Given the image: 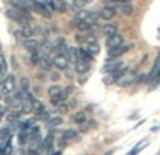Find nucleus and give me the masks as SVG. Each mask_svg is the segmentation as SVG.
Masks as SVG:
<instances>
[{"mask_svg": "<svg viewBox=\"0 0 160 155\" xmlns=\"http://www.w3.org/2000/svg\"><path fill=\"white\" fill-rule=\"evenodd\" d=\"M78 136V133H76L75 130H66L63 133V140H70V138H75V137Z\"/></svg>", "mask_w": 160, "mask_h": 155, "instance_id": "obj_30", "label": "nucleus"}, {"mask_svg": "<svg viewBox=\"0 0 160 155\" xmlns=\"http://www.w3.org/2000/svg\"><path fill=\"white\" fill-rule=\"evenodd\" d=\"M28 88H30V82H28L27 78H22L21 79V89L22 90H28Z\"/></svg>", "mask_w": 160, "mask_h": 155, "instance_id": "obj_36", "label": "nucleus"}, {"mask_svg": "<svg viewBox=\"0 0 160 155\" xmlns=\"http://www.w3.org/2000/svg\"><path fill=\"white\" fill-rule=\"evenodd\" d=\"M98 14L93 13V11H87V10H80L78 14H76V21H86L88 24H96L97 20H98Z\"/></svg>", "mask_w": 160, "mask_h": 155, "instance_id": "obj_2", "label": "nucleus"}, {"mask_svg": "<svg viewBox=\"0 0 160 155\" xmlns=\"http://www.w3.org/2000/svg\"><path fill=\"white\" fill-rule=\"evenodd\" d=\"M68 58V61H70V62H73V64H76V62L79 61V50L78 48H75V47H69L68 48V52H66V55H65Z\"/></svg>", "mask_w": 160, "mask_h": 155, "instance_id": "obj_14", "label": "nucleus"}, {"mask_svg": "<svg viewBox=\"0 0 160 155\" xmlns=\"http://www.w3.org/2000/svg\"><path fill=\"white\" fill-rule=\"evenodd\" d=\"M128 50H129V47H128L127 44H121L114 48H108V56H110V58H119V56L124 55Z\"/></svg>", "mask_w": 160, "mask_h": 155, "instance_id": "obj_8", "label": "nucleus"}, {"mask_svg": "<svg viewBox=\"0 0 160 155\" xmlns=\"http://www.w3.org/2000/svg\"><path fill=\"white\" fill-rule=\"evenodd\" d=\"M14 89H16V79H14L13 75H8L4 80H3L2 93L10 94V93H13V92H14Z\"/></svg>", "mask_w": 160, "mask_h": 155, "instance_id": "obj_5", "label": "nucleus"}, {"mask_svg": "<svg viewBox=\"0 0 160 155\" xmlns=\"http://www.w3.org/2000/svg\"><path fill=\"white\" fill-rule=\"evenodd\" d=\"M86 120H87V117H86V113H83V111H79L73 116V121L78 123V124H83V123H86Z\"/></svg>", "mask_w": 160, "mask_h": 155, "instance_id": "obj_27", "label": "nucleus"}, {"mask_svg": "<svg viewBox=\"0 0 160 155\" xmlns=\"http://www.w3.org/2000/svg\"><path fill=\"white\" fill-rule=\"evenodd\" d=\"M37 119H39V120H48V119H49V113H48V111L44 109L42 111L37 113Z\"/></svg>", "mask_w": 160, "mask_h": 155, "instance_id": "obj_31", "label": "nucleus"}, {"mask_svg": "<svg viewBox=\"0 0 160 155\" xmlns=\"http://www.w3.org/2000/svg\"><path fill=\"white\" fill-rule=\"evenodd\" d=\"M160 69V54L158 56H156V61H155V65H153L152 71H150V75H149V80H153L156 79V76H158V72Z\"/></svg>", "mask_w": 160, "mask_h": 155, "instance_id": "obj_17", "label": "nucleus"}, {"mask_svg": "<svg viewBox=\"0 0 160 155\" xmlns=\"http://www.w3.org/2000/svg\"><path fill=\"white\" fill-rule=\"evenodd\" d=\"M32 8L35 11H38L41 16H44L45 19H51V17H52L51 8L48 7V6H45L44 3H41L39 0H34V2H32Z\"/></svg>", "mask_w": 160, "mask_h": 155, "instance_id": "obj_4", "label": "nucleus"}, {"mask_svg": "<svg viewBox=\"0 0 160 155\" xmlns=\"http://www.w3.org/2000/svg\"><path fill=\"white\" fill-rule=\"evenodd\" d=\"M135 80H136L135 72L129 71V72H124V73H122V75L118 78L117 83H118L119 86H122V88H125V86H131L133 82H135Z\"/></svg>", "mask_w": 160, "mask_h": 155, "instance_id": "obj_3", "label": "nucleus"}, {"mask_svg": "<svg viewBox=\"0 0 160 155\" xmlns=\"http://www.w3.org/2000/svg\"><path fill=\"white\" fill-rule=\"evenodd\" d=\"M53 144V136H48L47 138L42 141V148H45V150H49L51 147H52Z\"/></svg>", "mask_w": 160, "mask_h": 155, "instance_id": "obj_28", "label": "nucleus"}, {"mask_svg": "<svg viewBox=\"0 0 160 155\" xmlns=\"http://www.w3.org/2000/svg\"><path fill=\"white\" fill-rule=\"evenodd\" d=\"M62 123H63V119H62V117H53V119L48 120V127H49V128L59 127Z\"/></svg>", "mask_w": 160, "mask_h": 155, "instance_id": "obj_23", "label": "nucleus"}, {"mask_svg": "<svg viewBox=\"0 0 160 155\" xmlns=\"http://www.w3.org/2000/svg\"><path fill=\"white\" fill-rule=\"evenodd\" d=\"M35 28H32L31 25H25V27L21 28V31H20V34H21L22 38H31V37L35 34Z\"/></svg>", "mask_w": 160, "mask_h": 155, "instance_id": "obj_18", "label": "nucleus"}, {"mask_svg": "<svg viewBox=\"0 0 160 155\" xmlns=\"http://www.w3.org/2000/svg\"><path fill=\"white\" fill-rule=\"evenodd\" d=\"M0 50H2V47H0Z\"/></svg>", "mask_w": 160, "mask_h": 155, "instance_id": "obj_41", "label": "nucleus"}, {"mask_svg": "<svg viewBox=\"0 0 160 155\" xmlns=\"http://www.w3.org/2000/svg\"><path fill=\"white\" fill-rule=\"evenodd\" d=\"M102 31H104V34L107 37H111V35L118 33V27H117L115 24H105V27L102 28Z\"/></svg>", "mask_w": 160, "mask_h": 155, "instance_id": "obj_19", "label": "nucleus"}, {"mask_svg": "<svg viewBox=\"0 0 160 155\" xmlns=\"http://www.w3.org/2000/svg\"><path fill=\"white\" fill-rule=\"evenodd\" d=\"M111 2H117V3H129L131 0H111Z\"/></svg>", "mask_w": 160, "mask_h": 155, "instance_id": "obj_37", "label": "nucleus"}, {"mask_svg": "<svg viewBox=\"0 0 160 155\" xmlns=\"http://www.w3.org/2000/svg\"><path fill=\"white\" fill-rule=\"evenodd\" d=\"M24 47H25V50L30 51V52H35V51L39 50V42L34 38H25Z\"/></svg>", "mask_w": 160, "mask_h": 155, "instance_id": "obj_13", "label": "nucleus"}, {"mask_svg": "<svg viewBox=\"0 0 160 155\" xmlns=\"http://www.w3.org/2000/svg\"><path fill=\"white\" fill-rule=\"evenodd\" d=\"M156 80L160 82V69H159V72H158V76H156Z\"/></svg>", "mask_w": 160, "mask_h": 155, "instance_id": "obj_38", "label": "nucleus"}, {"mask_svg": "<svg viewBox=\"0 0 160 155\" xmlns=\"http://www.w3.org/2000/svg\"><path fill=\"white\" fill-rule=\"evenodd\" d=\"M8 2H10V4L13 6L14 8L21 10V11H24V13H28V11L32 8V3L28 2V0H8Z\"/></svg>", "mask_w": 160, "mask_h": 155, "instance_id": "obj_6", "label": "nucleus"}, {"mask_svg": "<svg viewBox=\"0 0 160 155\" xmlns=\"http://www.w3.org/2000/svg\"><path fill=\"white\" fill-rule=\"evenodd\" d=\"M7 16L10 17V19H13L14 21H17L18 24H21L22 27H25V25H30L31 20L30 17H28V13H24V11L21 10H17V8H8L7 10Z\"/></svg>", "mask_w": 160, "mask_h": 155, "instance_id": "obj_1", "label": "nucleus"}, {"mask_svg": "<svg viewBox=\"0 0 160 155\" xmlns=\"http://www.w3.org/2000/svg\"><path fill=\"white\" fill-rule=\"evenodd\" d=\"M121 11L124 14H132L133 8H132V6H131L129 3H124V4L121 6Z\"/></svg>", "mask_w": 160, "mask_h": 155, "instance_id": "obj_29", "label": "nucleus"}, {"mask_svg": "<svg viewBox=\"0 0 160 155\" xmlns=\"http://www.w3.org/2000/svg\"><path fill=\"white\" fill-rule=\"evenodd\" d=\"M56 51H58L59 55H66L68 48H66V45H65V44H61V45H58V47H56Z\"/></svg>", "mask_w": 160, "mask_h": 155, "instance_id": "obj_33", "label": "nucleus"}, {"mask_svg": "<svg viewBox=\"0 0 160 155\" xmlns=\"http://www.w3.org/2000/svg\"><path fill=\"white\" fill-rule=\"evenodd\" d=\"M91 27H93V25L86 21H78V24H76V28H78L80 33H88V31L91 30Z\"/></svg>", "mask_w": 160, "mask_h": 155, "instance_id": "obj_21", "label": "nucleus"}, {"mask_svg": "<svg viewBox=\"0 0 160 155\" xmlns=\"http://www.w3.org/2000/svg\"><path fill=\"white\" fill-rule=\"evenodd\" d=\"M121 44H124V37L118 33L114 34V35H111V37H108V40H107V47L108 48H114V47L121 45Z\"/></svg>", "mask_w": 160, "mask_h": 155, "instance_id": "obj_11", "label": "nucleus"}, {"mask_svg": "<svg viewBox=\"0 0 160 155\" xmlns=\"http://www.w3.org/2000/svg\"><path fill=\"white\" fill-rule=\"evenodd\" d=\"M38 64H39V67H41L44 71H49L51 68H52V61L49 59V56H48V55H41V56H39Z\"/></svg>", "mask_w": 160, "mask_h": 155, "instance_id": "obj_16", "label": "nucleus"}, {"mask_svg": "<svg viewBox=\"0 0 160 155\" xmlns=\"http://www.w3.org/2000/svg\"><path fill=\"white\" fill-rule=\"evenodd\" d=\"M6 68H7V64H6V61H4V58H3V55H0V75H2V73L6 71Z\"/></svg>", "mask_w": 160, "mask_h": 155, "instance_id": "obj_35", "label": "nucleus"}, {"mask_svg": "<svg viewBox=\"0 0 160 155\" xmlns=\"http://www.w3.org/2000/svg\"><path fill=\"white\" fill-rule=\"evenodd\" d=\"M52 64L55 65L58 69H68V64H69V61H68V58L65 55H56L55 58H53Z\"/></svg>", "mask_w": 160, "mask_h": 155, "instance_id": "obj_12", "label": "nucleus"}, {"mask_svg": "<svg viewBox=\"0 0 160 155\" xmlns=\"http://www.w3.org/2000/svg\"><path fill=\"white\" fill-rule=\"evenodd\" d=\"M88 69H90V64L88 62H84V61H79L75 64V71L78 73H87Z\"/></svg>", "mask_w": 160, "mask_h": 155, "instance_id": "obj_15", "label": "nucleus"}, {"mask_svg": "<svg viewBox=\"0 0 160 155\" xmlns=\"http://www.w3.org/2000/svg\"><path fill=\"white\" fill-rule=\"evenodd\" d=\"M78 40L79 41H82L83 44H94V42H97V38L94 35H80L78 37Z\"/></svg>", "mask_w": 160, "mask_h": 155, "instance_id": "obj_24", "label": "nucleus"}, {"mask_svg": "<svg viewBox=\"0 0 160 155\" xmlns=\"http://www.w3.org/2000/svg\"><path fill=\"white\" fill-rule=\"evenodd\" d=\"M79 58H80V61L90 62L91 59H93V55H91L88 51H86L84 48H80V50H79Z\"/></svg>", "mask_w": 160, "mask_h": 155, "instance_id": "obj_20", "label": "nucleus"}, {"mask_svg": "<svg viewBox=\"0 0 160 155\" xmlns=\"http://www.w3.org/2000/svg\"><path fill=\"white\" fill-rule=\"evenodd\" d=\"M6 103H7V106H10V107H13V109H20L21 104H22V100L13 92V93L7 94V97H6Z\"/></svg>", "mask_w": 160, "mask_h": 155, "instance_id": "obj_9", "label": "nucleus"}, {"mask_svg": "<svg viewBox=\"0 0 160 155\" xmlns=\"http://www.w3.org/2000/svg\"><path fill=\"white\" fill-rule=\"evenodd\" d=\"M117 14V10L114 7H110V6H105V7L101 8V11L98 13V16L101 17L102 20H105V21H108V20H112L114 17H115Z\"/></svg>", "mask_w": 160, "mask_h": 155, "instance_id": "obj_10", "label": "nucleus"}, {"mask_svg": "<svg viewBox=\"0 0 160 155\" xmlns=\"http://www.w3.org/2000/svg\"><path fill=\"white\" fill-rule=\"evenodd\" d=\"M39 54H38V51H35V52H31V62H32V64H38V61H39Z\"/></svg>", "mask_w": 160, "mask_h": 155, "instance_id": "obj_34", "label": "nucleus"}, {"mask_svg": "<svg viewBox=\"0 0 160 155\" xmlns=\"http://www.w3.org/2000/svg\"><path fill=\"white\" fill-rule=\"evenodd\" d=\"M84 50L88 51L91 55H96V54L100 52V47H98V44H97V42H94V44H87L84 47Z\"/></svg>", "mask_w": 160, "mask_h": 155, "instance_id": "obj_26", "label": "nucleus"}, {"mask_svg": "<svg viewBox=\"0 0 160 155\" xmlns=\"http://www.w3.org/2000/svg\"><path fill=\"white\" fill-rule=\"evenodd\" d=\"M91 2H93V0H84V4L86 3H91Z\"/></svg>", "mask_w": 160, "mask_h": 155, "instance_id": "obj_39", "label": "nucleus"}, {"mask_svg": "<svg viewBox=\"0 0 160 155\" xmlns=\"http://www.w3.org/2000/svg\"><path fill=\"white\" fill-rule=\"evenodd\" d=\"M31 107H32V111H35V113H39V111L44 110V103H41L39 100H35L32 99V102H31Z\"/></svg>", "mask_w": 160, "mask_h": 155, "instance_id": "obj_25", "label": "nucleus"}, {"mask_svg": "<svg viewBox=\"0 0 160 155\" xmlns=\"http://www.w3.org/2000/svg\"><path fill=\"white\" fill-rule=\"evenodd\" d=\"M41 50L44 51L45 55H48L49 52H52L53 51V44L49 41V40H45V41L41 44Z\"/></svg>", "mask_w": 160, "mask_h": 155, "instance_id": "obj_22", "label": "nucleus"}, {"mask_svg": "<svg viewBox=\"0 0 160 155\" xmlns=\"http://www.w3.org/2000/svg\"><path fill=\"white\" fill-rule=\"evenodd\" d=\"M3 154L4 155H10L11 152H13V145H11V141L10 142H7V144H6V147L3 148Z\"/></svg>", "mask_w": 160, "mask_h": 155, "instance_id": "obj_32", "label": "nucleus"}, {"mask_svg": "<svg viewBox=\"0 0 160 155\" xmlns=\"http://www.w3.org/2000/svg\"><path fill=\"white\" fill-rule=\"evenodd\" d=\"M122 68V62L119 61L118 58H110L107 62L104 64V71L105 72H117L118 69H121Z\"/></svg>", "mask_w": 160, "mask_h": 155, "instance_id": "obj_7", "label": "nucleus"}, {"mask_svg": "<svg viewBox=\"0 0 160 155\" xmlns=\"http://www.w3.org/2000/svg\"><path fill=\"white\" fill-rule=\"evenodd\" d=\"M2 94H3V93H2V92H0V99H2Z\"/></svg>", "mask_w": 160, "mask_h": 155, "instance_id": "obj_40", "label": "nucleus"}]
</instances>
